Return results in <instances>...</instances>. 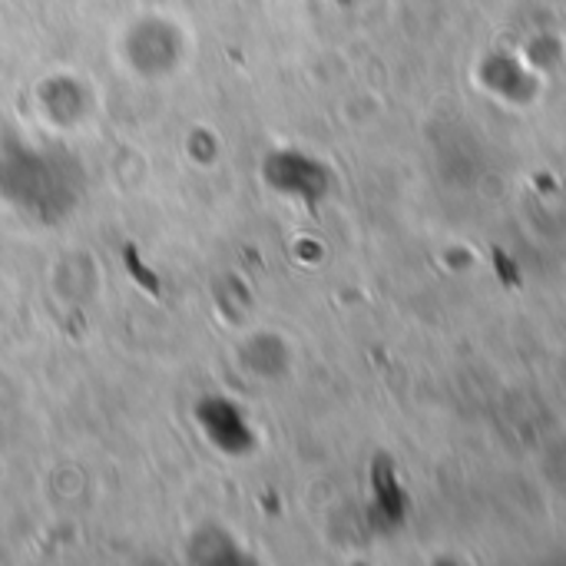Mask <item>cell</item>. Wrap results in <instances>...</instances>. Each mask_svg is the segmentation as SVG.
I'll list each match as a JSON object with an SVG mask.
<instances>
[{"mask_svg":"<svg viewBox=\"0 0 566 566\" xmlns=\"http://www.w3.org/2000/svg\"><path fill=\"white\" fill-rule=\"evenodd\" d=\"M83 192V172L66 149L36 143H0V196L20 212L56 222L73 212Z\"/></svg>","mask_w":566,"mask_h":566,"instance_id":"obj_1","label":"cell"}]
</instances>
